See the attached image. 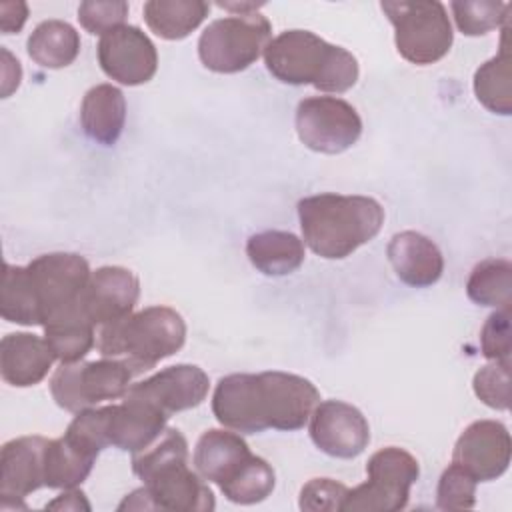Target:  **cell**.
I'll return each mask as SVG.
<instances>
[{
  "label": "cell",
  "mask_w": 512,
  "mask_h": 512,
  "mask_svg": "<svg viewBox=\"0 0 512 512\" xmlns=\"http://www.w3.org/2000/svg\"><path fill=\"white\" fill-rule=\"evenodd\" d=\"M320 392L298 374L266 370L260 374H228L212 394L216 420L240 434H258L268 428L300 430L310 420Z\"/></svg>",
  "instance_id": "cell-1"
},
{
  "label": "cell",
  "mask_w": 512,
  "mask_h": 512,
  "mask_svg": "<svg viewBox=\"0 0 512 512\" xmlns=\"http://www.w3.org/2000/svg\"><path fill=\"white\" fill-rule=\"evenodd\" d=\"M132 472L144 482L124 498L118 510L210 512L216 500L204 478L188 468V442L166 428L148 448L132 454Z\"/></svg>",
  "instance_id": "cell-2"
},
{
  "label": "cell",
  "mask_w": 512,
  "mask_h": 512,
  "mask_svg": "<svg viewBox=\"0 0 512 512\" xmlns=\"http://www.w3.org/2000/svg\"><path fill=\"white\" fill-rule=\"evenodd\" d=\"M298 220L302 238L314 254L342 260L380 232L384 208L370 196L322 192L298 202Z\"/></svg>",
  "instance_id": "cell-3"
},
{
  "label": "cell",
  "mask_w": 512,
  "mask_h": 512,
  "mask_svg": "<svg viewBox=\"0 0 512 512\" xmlns=\"http://www.w3.org/2000/svg\"><path fill=\"white\" fill-rule=\"evenodd\" d=\"M268 72L290 86L312 84L316 90L342 94L360 74L358 60L342 46L328 44L310 30H286L264 48Z\"/></svg>",
  "instance_id": "cell-4"
},
{
  "label": "cell",
  "mask_w": 512,
  "mask_h": 512,
  "mask_svg": "<svg viewBox=\"0 0 512 512\" xmlns=\"http://www.w3.org/2000/svg\"><path fill=\"white\" fill-rule=\"evenodd\" d=\"M186 340L184 318L170 306H148L122 320L100 326L96 346L102 358L126 364L132 374L152 370L176 354Z\"/></svg>",
  "instance_id": "cell-5"
},
{
  "label": "cell",
  "mask_w": 512,
  "mask_h": 512,
  "mask_svg": "<svg viewBox=\"0 0 512 512\" xmlns=\"http://www.w3.org/2000/svg\"><path fill=\"white\" fill-rule=\"evenodd\" d=\"M380 8L394 26V44L404 60L426 66L450 52L454 32L442 2L386 0Z\"/></svg>",
  "instance_id": "cell-6"
},
{
  "label": "cell",
  "mask_w": 512,
  "mask_h": 512,
  "mask_svg": "<svg viewBox=\"0 0 512 512\" xmlns=\"http://www.w3.org/2000/svg\"><path fill=\"white\" fill-rule=\"evenodd\" d=\"M270 34L268 18L258 12L218 18L198 38L200 62L218 74L242 72L264 54Z\"/></svg>",
  "instance_id": "cell-7"
},
{
  "label": "cell",
  "mask_w": 512,
  "mask_h": 512,
  "mask_svg": "<svg viewBox=\"0 0 512 512\" xmlns=\"http://www.w3.org/2000/svg\"><path fill=\"white\" fill-rule=\"evenodd\" d=\"M366 474L368 482L348 490L342 502L344 512H396L406 508L420 466L410 452L388 446L370 456Z\"/></svg>",
  "instance_id": "cell-8"
},
{
  "label": "cell",
  "mask_w": 512,
  "mask_h": 512,
  "mask_svg": "<svg viewBox=\"0 0 512 512\" xmlns=\"http://www.w3.org/2000/svg\"><path fill=\"white\" fill-rule=\"evenodd\" d=\"M132 376V370L114 358L62 362L50 378V392L60 408L78 414L102 400L124 398Z\"/></svg>",
  "instance_id": "cell-9"
},
{
  "label": "cell",
  "mask_w": 512,
  "mask_h": 512,
  "mask_svg": "<svg viewBox=\"0 0 512 512\" xmlns=\"http://www.w3.org/2000/svg\"><path fill=\"white\" fill-rule=\"evenodd\" d=\"M294 126L300 142L322 154L348 150L362 134L360 114L336 96H310L298 102Z\"/></svg>",
  "instance_id": "cell-10"
},
{
  "label": "cell",
  "mask_w": 512,
  "mask_h": 512,
  "mask_svg": "<svg viewBox=\"0 0 512 512\" xmlns=\"http://www.w3.org/2000/svg\"><path fill=\"white\" fill-rule=\"evenodd\" d=\"M38 300L42 326L64 310L80 304L90 280V266L74 252H50L26 264Z\"/></svg>",
  "instance_id": "cell-11"
},
{
  "label": "cell",
  "mask_w": 512,
  "mask_h": 512,
  "mask_svg": "<svg viewBox=\"0 0 512 512\" xmlns=\"http://www.w3.org/2000/svg\"><path fill=\"white\" fill-rule=\"evenodd\" d=\"M208 388V374L200 366L176 364L132 384L124 398L144 402L170 418L176 412L200 406Z\"/></svg>",
  "instance_id": "cell-12"
},
{
  "label": "cell",
  "mask_w": 512,
  "mask_h": 512,
  "mask_svg": "<svg viewBox=\"0 0 512 512\" xmlns=\"http://www.w3.org/2000/svg\"><path fill=\"white\" fill-rule=\"evenodd\" d=\"M98 62L108 78L124 86H138L156 74L158 52L138 26L124 24L100 36Z\"/></svg>",
  "instance_id": "cell-13"
},
{
  "label": "cell",
  "mask_w": 512,
  "mask_h": 512,
  "mask_svg": "<svg viewBox=\"0 0 512 512\" xmlns=\"http://www.w3.org/2000/svg\"><path fill=\"white\" fill-rule=\"evenodd\" d=\"M308 430L316 448L332 458H356L370 442L368 420L356 406L342 400L318 402Z\"/></svg>",
  "instance_id": "cell-14"
},
{
  "label": "cell",
  "mask_w": 512,
  "mask_h": 512,
  "mask_svg": "<svg viewBox=\"0 0 512 512\" xmlns=\"http://www.w3.org/2000/svg\"><path fill=\"white\" fill-rule=\"evenodd\" d=\"M510 432L498 420H476L456 440L452 462L466 468L478 482L500 478L510 464Z\"/></svg>",
  "instance_id": "cell-15"
},
{
  "label": "cell",
  "mask_w": 512,
  "mask_h": 512,
  "mask_svg": "<svg viewBox=\"0 0 512 512\" xmlns=\"http://www.w3.org/2000/svg\"><path fill=\"white\" fill-rule=\"evenodd\" d=\"M48 438L20 436L0 450V508H24L22 500L44 486Z\"/></svg>",
  "instance_id": "cell-16"
},
{
  "label": "cell",
  "mask_w": 512,
  "mask_h": 512,
  "mask_svg": "<svg viewBox=\"0 0 512 512\" xmlns=\"http://www.w3.org/2000/svg\"><path fill=\"white\" fill-rule=\"evenodd\" d=\"M140 296V282L132 270L102 266L90 274L82 292V308L90 322L100 328L132 314Z\"/></svg>",
  "instance_id": "cell-17"
},
{
  "label": "cell",
  "mask_w": 512,
  "mask_h": 512,
  "mask_svg": "<svg viewBox=\"0 0 512 512\" xmlns=\"http://www.w3.org/2000/svg\"><path fill=\"white\" fill-rule=\"evenodd\" d=\"M386 256L396 276L412 288H428L436 284L444 272L440 248L416 230L394 234L388 242Z\"/></svg>",
  "instance_id": "cell-18"
},
{
  "label": "cell",
  "mask_w": 512,
  "mask_h": 512,
  "mask_svg": "<svg viewBox=\"0 0 512 512\" xmlns=\"http://www.w3.org/2000/svg\"><path fill=\"white\" fill-rule=\"evenodd\" d=\"M106 408V440L124 452H140L148 448L164 430L166 420L162 412L152 406L124 398L122 404H110Z\"/></svg>",
  "instance_id": "cell-19"
},
{
  "label": "cell",
  "mask_w": 512,
  "mask_h": 512,
  "mask_svg": "<svg viewBox=\"0 0 512 512\" xmlns=\"http://www.w3.org/2000/svg\"><path fill=\"white\" fill-rule=\"evenodd\" d=\"M54 360V352L40 336L28 332H12L6 334L0 342L2 378L16 388H28L42 382Z\"/></svg>",
  "instance_id": "cell-20"
},
{
  "label": "cell",
  "mask_w": 512,
  "mask_h": 512,
  "mask_svg": "<svg viewBox=\"0 0 512 512\" xmlns=\"http://www.w3.org/2000/svg\"><path fill=\"white\" fill-rule=\"evenodd\" d=\"M250 456L252 452L240 434L210 428L198 438L192 462L204 480L220 486L230 480Z\"/></svg>",
  "instance_id": "cell-21"
},
{
  "label": "cell",
  "mask_w": 512,
  "mask_h": 512,
  "mask_svg": "<svg viewBox=\"0 0 512 512\" xmlns=\"http://www.w3.org/2000/svg\"><path fill=\"white\" fill-rule=\"evenodd\" d=\"M126 122V98L112 84L90 88L80 104V126L84 134L104 146L116 144Z\"/></svg>",
  "instance_id": "cell-22"
},
{
  "label": "cell",
  "mask_w": 512,
  "mask_h": 512,
  "mask_svg": "<svg viewBox=\"0 0 512 512\" xmlns=\"http://www.w3.org/2000/svg\"><path fill=\"white\" fill-rule=\"evenodd\" d=\"M250 264L266 276H286L304 262V240L286 230H264L246 242Z\"/></svg>",
  "instance_id": "cell-23"
},
{
  "label": "cell",
  "mask_w": 512,
  "mask_h": 512,
  "mask_svg": "<svg viewBox=\"0 0 512 512\" xmlns=\"http://www.w3.org/2000/svg\"><path fill=\"white\" fill-rule=\"evenodd\" d=\"M44 340L60 362H80L96 344V326L80 304L44 324Z\"/></svg>",
  "instance_id": "cell-24"
},
{
  "label": "cell",
  "mask_w": 512,
  "mask_h": 512,
  "mask_svg": "<svg viewBox=\"0 0 512 512\" xmlns=\"http://www.w3.org/2000/svg\"><path fill=\"white\" fill-rule=\"evenodd\" d=\"M26 50L42 68H66L80 52V34L64 20H44L28 36Z\"/></svg>",
  "instance_id": "cell-25"
},
{
  "label": "cell",
  "mask_w": 512,
  "mask_h": 512,
  "mask_svg": "<svg viewBox=\"0 0 512 512\" xmlns=\"http://www.w3.org/2000/svg\"><path fill=\"white\" fill-rule=\"evenodd\" d=\"M210 12L204 0H150L144 4L148 28L164 40H182L196 30Z\"/></svg>",
  "instance_id": "cell-26"
},
{
  "label": "cell",
  "mask_w": 512,
  "mask_h": 512,
  "mask_svg": "<svg viewBox=\"0 0 512 512\" xmlns=\"http://www.w3.org/2000/svg\"><path fill=\"white\" fill-rule=\"evenodd\" d=\"M98 456L74 444L70 438L60 436L48 440L44 454V486L46 488H76L82 484Z\"/></svg>",
  "instance_id": "cell-27"
},
{
  "label": "cell",
  "mask_w": 512,
  "mask_h": 512,
  "mask_svg": "<svg viewBox=\"0 0 512 512\" xmlns=\"http://www.w3.org/2000/svg\"><path fill=\"white\" fill-rule=\"evenodd\" d=\"M508 22L504 24V36L500 52L484 62L474 74L476 100L490 112L510 116L512 112V86H510V52L506 46Z\"/></svg>",
  "instance_id": "cell-28"
},
{
  "label": "cell",
  "mask_w": 512,
  "mask_h": 512,
  "mask_svg": "<svg viewBox=\"0 0 512 512\" xmlns=\"http://www.w3.org/2000/svg\"><path fill=\"white\" fill-rule=\"evenodd\" d=\"M0 314L4 320L22 326H42L38 300L26 266L4 264L0 288Z\"/></svg>",
  "instance_id": "cell-29"
},
{
  "label": "cell",
  "mask_w": 512,
  "mask_h": 512,
  "mask_svg": "<svg viewBox=\"0 0 512 512\" xmlns=\"http://www.w3.org/2000/svg\"><path fill=\"white\" fill-rule=\"evenodd\" d=\"M466 294L480 306L510 308L512 264L504 258H486L476 264L466 282Z\"/></svg>",
  "instance_id": "cell-30"
},
{
  "label": "cell",
  "mask_w": 512,
  "mask_h": 512,
  "mask_svg": "<svg viewBox=\"0 0 512 512\" xmlns=\"http://www.w3.org/2000/svg\"><path fill=\"white\" fill-rule=\"evenodd\" d=\"M274 484H276V474L272 466L264 458L252 454L242 464V468L218 488L230 502L248 506V504L266 500L272 494Z\"/></svg>",
  "instance_id": "cell-31"
},
{
  "label": "cell",
  "mask_w": 512,
  "mask_h": 512,
  "mask_svg": "<svg viewBox=\"0 0 512 512\" xmlns=\"http://www.w3.org/2000/svg\"><path fill=\"white\" fill-rule=\"evenodd\" d=\"M456 26L466 36H482L508 22L510 4L492 0H454L450 4Z\"/></svg>",
  "instance_id": "cell-32"
},
{
  "label": "cell",
  "mask_w": 512,
  "mask_h": 512,
  "mask_svg": "<svg viewBox=\"0 0 512 512\" xmlns=\"http://www.w3.org/2000/svg\"><path fill=\"white\" fill-rule=\"evenodd\" d=\"M478 480L460 464L452 462L440 476L436 488V506L440 510H468L476 504Z\"/></svg>",
  "instance_id": "cell-33"
},
{
  "label": "cell",
  "mask_w": 512,
  "mask_h": 512,
  "mask_svg": "<svg viewBox=\"0 0 512 512\" xmlns=\"http://www.w3.org/2000/svg\"><path fill=\"white\" fill-rule=\"evenodd\" d=\"M474 394L490 408L508 410L512 398L510 362H492L482 366L472 380Z\"/></svg>",
  "instance_id": "cell-34"
},
{
  "label": "cell",
  "mask_w": 512,
  "mask_h": 512,
  "mask_svg": "<svg viewBox=\"0 0 512 512\" xmlns=\"http://www.w3.org/2000/svg\"><path fill=\"white\" fill-rule=\"evenodd\" d=\"M128 16V4L124 0H86L78 6L80 26L90 34H108L110 30L124 26Z\"/></svg>",
  "instance_id": "cell-35"
},
{
  "label": "cell",
  "mask_w": 512,
  "mask_h": 512,
  "mask_svg": "<svg viewBox=\"0 0 512 512\" xmlns=\"http://www.w3.org/2000/svg\"><path fill=\"white\" fill-rule=\"evenodd\" d=\"M348 488L332 478H312L300 490L298 506L306 512H336L342 510V502Z\"/></svg>",
  "instance_id": "cell-36"
},
{
  "label": "cell",
  "mask_w": 512,
  "mask_h": 512,
  "mask_svg": "<svg viewBox=\"0 0 512 512\" xmlns=\"http://www.w3.org/2000/svg\"><path fill=\"white\" fill-rule=\"evenodd\" d=\"M480 346L484 358L492 362H510V308L492 312L480 332Z\"/></svg>",
  "instance_id": "cell-37"
},
{
  "label": "cell",
  "mask_w": 512,
  "mask_h": 512,
  "mask_svg": "<svg viewBox=\"0 0 512 512\" xmlns=\"http://www.w3.org/2000/svg\"><path fill=\"white\" fill-rule=\"evenodd\" d=\"M28 18V6L24 2H2L0 4V30L2 34L20 32Z\"/></svg>",
  "instance_id": "cell-38"
},
{
  "label": "cell",
  "mask_w": 512,
  "mask_h": 512,
  "mask_svg": "<svg viewBox=\"0 0 512 512\" xmlns=\"http://www.w3.org/2000/svg\"><path fill=\"white\" fill-rule=\"evenodd\" d=\"M46 508H50V510H90V504L86 502L84 492H80L76 488H68L56 500L48 502Z\"/></svg>",
  "instance_id": "cell-39"
}]
</instances>
